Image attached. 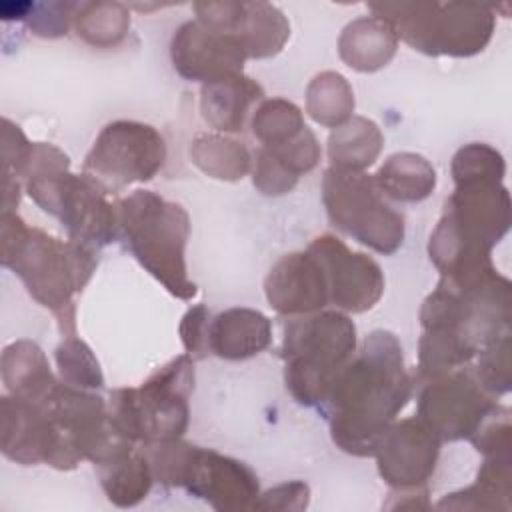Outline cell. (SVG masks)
Here are the masks:
<instances>
[{"label":"cell","instance_id":"obj_19","mask_svg":"<svg viewBox=\"0 0 512 512\" xmlns=\"http://www.w3.org/2000/svg\"><path fill=\"white\" fill-rule=\"evenodd\" d=\"M320 160V146L316 136L306 126L298 136L262 146L254 164V186L268 196H280L290 192L300 174L310 172Z\"/></svg>","mask_w":512,"mask_h":512},{"label":"cell","instance_id":"obj_26","mask_svg":"<svg viewBox=\"0 0 512 512\" xmlns=\"http://www.w3.org/2000/svg\"><path fill=\"white\" fill-rule=\"evenodd\" d=\"M374 182L382 196L398 202H420L428 198L436 186L434 166L420 154H392L374 174Z\"/></svg>","mask_w":512,"mask_h":512},{"label":"cell","instance_id":"obj_35","mask_svg":"<svg viewBox=\"0 0 512 512\" xmlns=\"http://www.w3.org/2000/svg\"><path fill=\"white\" fill-rule=\"evenodd\" d=\"M208 322H210V314L202 304L190 308L184 314L180 324V336L190 356L202 358L208 354Z\"/></svg>","mask_w":512,"mask_h":512},{"label":"cell","instance_id":"obj_28","mask_svg":"<svg viewBox=\"0 0 512 512\" xmlns=\"http://www.w3.org/2000/svg\"><path fill=\"white\" fill-rule=\"evenodd\" d=\"M194 164L218 180H238L248 174L252 158L242 142L220 134H202L190 146Z\"/></svg>","mask_w":512,"mask_h":512},{"label":"cell","instance_id":"obj_16","mask_svg":"<svg viewBox=\"0 0 512 512\" xmlns=\"http://www.w3.org/2000/svg\"><path fill=\"white\" fill-rule=\"evenodd\" d=\"M308 250L320 260L330 302L346 312L370 310L384 292V276L380 266L362 252H352L332 234L314 238Z\"/></svg>","mask_w":512,"mask_h":512},{"label":"cell","instance_id":"obj_4","mask_svg":"<svg viewBox=\"0 0 512 512\" xmlns=\"http://www.w3.org/2000/svg\"><path fill=\"white\" fill-rule=\"evenodd\" d=\"M454 184L428 244L430 260L442 274L492 266L490 250L510 228V194L502 180Z\"/></svg>","mask_w":512,"mask_h":512},{"label":"cell","instance_id":"obj_2","mask_svg":"<svg viewBox=\"0 0 512 512\" xmlns=\"http://www.w3.org/2000/svg\"><path fill=\"white\" fill-rule=\"evenodd\" d=\"M412 394L402 346L392 332L374 330L356 358L338 372L324 410L334 444L354 456H372L376 440Z\"/></svg>","mask_w":512,"mask_h":512},{"label":"cell","instance_id":"obj_30","mask_svg":"<svg viewBox=\"0 0 512 512\" xmlns=\"http://www.w3.org/2000/svg\"><path fill=\"white\" fill-rule=\"evenodd\" d=\"M306 128L302 112L284 98L264 100L252 116V134L262 146H272L298 136Z\"/></svg>","mask_w":512,"mask_h":512},{"label":"cell","instance_id":"obj_11","mask_svg":"<svg viewBox=\"0 0 512 512\" xmlns=\"http://www.w3.org/2000/svg\"><path fill=\"white\" fill-rule=\"evenodd\" d=\"M26 190L44 212L60 218L72 240L106 246L116 238L118 212L88 174H70L68 166L50 168L28 176Z\"/></svg>","mask_w":512,"mask_h":512},{"label":"cell","instance_id":"obj_15","mask_svg":"<svg viewBox=\"0 0 512 512\" xmlns=\"http://www.w3.org/2000/svg\"><path fill=\"white\" fill-rule=\"evenodd\" d=\"M440 454V438L416 416L392 422L376 440L372 456L392 490L426 486Z\"/></svg>","mask_w":512,"mask_h":512},{"label":"cell","instance_id":"obj_1","mask_svg":"<svg viewBox=\"0 0 512 512\" xmlns=\"http://www.w3.org/2000/svg\"><path fill=\"white\" fill-rule=\"evenodd\" d=\"M510 290V280L494 266L444 274L420 310V376L464 366L510 332Z\"/></svg>","mask_w":512,"mask_h":512},{"label":"cell","instance_id":"obj_24","mask_svg":"<svg viewBox=\"0 0 512 512\" xmlns=\"http://www.w3.org/2000/svg\"><path fill=\"white\" fill-rule=\"evenodd\" d=\"M2 380L12 396L32 402L42 400L58 382L50 372L44 352L30 340H18L4 348Z\"/></svg>","mask_w":512,"mask_h":512},{"label":"cell","instance_id":"obj_25","mask_svg":"<svg viewBox=\"0 0 512 512\" xmlns=\"http://www.w3.org/2000/svg\"><path fill=\"white\" fill-rule=\"evenodd\" d=\"M340 58L354 70L374 72L396 52V34L382 18L352 22L340 36Z\"/></svg>","mask_w":512,"mask_h":512},{"label":"cell","instance_id":"obj_17","mask_svg":"<svg viewBox=\"0 0 512 512\" xmlns=\"http://www.w3.org/2000/svg\"><path fill=\"white\" fill-rule=\"evenodd\" d=\"M246 54L226 34L186 22L172 38V62L180 76L204 84L242 74Z\"/></svg>","mask_w":512,"mask_h":512},{"label":"cell","instance_id":"obj_3","mask_svg":"<svg viewBox=\"0 0 512 512\" xmlns=\"http://www.w3.org/2000/svg\"><path fill=\"white\" fill-rule=\"evenodd\" d=\"M94 246L58 240L40 228H28L14 212L2 214V264L14 270L30 296L50 308L64 336H74V300L96 268Z\"/></svg>","mask_w":512,"mask_h":512},{"label":"cell","instance_id":"obj_9","mask_svg":"<svg viewBox=\"0 0 512 512\" xmlns=\"http://www.w3.org/2000/svg\"><path fill=\"white\" fill-rule=\"evenodd\" d=\"M372 8L396 36L432 56L478 54L494 30V16L482 4H382Z\"/></svg>","mask_w":512,"mask_h":512},{"label":"cell","instance_id":"obj_31","mask_svg":"<svg viewBox=\"0 0 512 512\" xmlns=\"http://www.w3.org/2000/svg\"><path fill=\"white\" fill-rule=\"evenodd\" d=\"M56 364L62 376V382L76 388H102L104 378L100 364L94 358L92 350L78 338L66 336L56 348Z\"/></svg>","mask_w":512,"mask_h":512},{"label":"cell","instance_id":"obj_12","mask_svg":"<svg viewBox=\"0 0 512 512\" xmlns=\"http://www.w3.org/2000/svg\"><path fill=\"white\" fill-rule=\"evenodd\" d=\"M166 160L160 132L134 120H116L102 128L84 160V174L106 192L156 176Z\"/></svg>","mask_w":512,"mask_h":512},{"label":"cell","instance_id":"obj_5","mask_svg":"<svg viewBox=\"0 0 512 512\" xmlns=\"http://www.w3.org/2000/svg\"><path fill=\"white\" fill-rule=\"evenodd\" d=\"M118 228L134 258L170 294L190 300L196 284L186 272V242L190 236L188 212L156 192L136 190L118 200Z\"/></svg>","mask_w":512,"mask_h":512},{"label":"cell","instance_id":"obj_20","mask_svg":"<svg viewBox=\"0 0 512 512\" xmlns=\"http://www.w3.org/2000/svg\"><path fill=\"white\" fill-rule=\"evenodd\" d=\"M270 320L252 308H230L208 322V354L226 360H244L268 348Z\"/></svg>","mask_w":512,"mask_h":512},{"label":"cell","instance_id":"obj_36","mask_svg":"<svg viewBox=\"0 0 512 512\" xmlns=\"http://www.w3.org/2000/svg\"><path fill=\"white\" fill-rule=\"evenodd\" d=\"M388 510H426L428 502V486L410 488V490H392L390 500L384 504Z\"/></svg>","mask_w":512,"mask_h":512},{"label":"cell","instance_id":"obj_8","mask_svg":"<svg viewBox=\"0 0 512 512\" xmlns=\"http://www.w3.org/2000/svg\"><path fill=\"white\" fill-rule=\"evenodd\" d=\"M192 388V356L182 354L154 372L140 388L114 390L108 414L116 430L132 442L174 440L188 426V396Z\"/></svg>","mask_w":512,"mask_h":512},{"label":"cell","instance_id":"obj_10","mask_svg":"<svg viewBox=\"0 0 512 512\" xmlns=\"http://www.w3.org/2000/svg\"><path fill=\"white\" fill-rule=\"evenodd\" d=\"M322 200L330 222L364 246L392 254L404 240V218L390 208L374 176L328 168L322 180Z\"/></svg>","mask_w":512,"mask_h":512},{"label":"cell","instance_id":"obj_34","mask_svg":"<svg viewBox=\"0 0 512 512\" xmlns=\"http://www.w3.org/2000/svg\"><path fill=\"white\" fill-rule=\"evenodd\" d=\"M310 504V488L302 480H292L278 484L262 494H258L252 510H282L300 512Z\"/></svg>","mask_w":512,"mask_h":512},{"label":"cell","instance_id":"obj_27","mask_svg":"<svg viewBox=\"0 0 512 512\" xmlns=\"http://www.w3.org/2000/svg\"><path fill=\"white\" fill-rule=\"evenodd\" d=\"M380 128L362 116H352L342 126L334 128L328 138V156L332 168L362 172L372 166L382 150Z\"/></svg>","mask_w":512,"mask_h":512},{"label":"cell","instance_id":"obj_18","mask_svg":"<svg viewBox=\"0 0 512 512\" xmlns=\"http://www.w3.org/2000/svg\"><path fill=\"white\" fill-rule=\"evenodd\" d=\"M264 290L270 306L286 316L314 314L330 302L324 268L310 250L282 256L268 272Z\"/></svg>","mask_w":512,"mask_h":512},{"label":"cell","instance_id":"obj_32","mask_svg":"<svg viewBox=\"0 0 512 512\" xmlns=\"http://www.w3.org/2000/svg\"><path fill=\"white\" fill-rule=\"evenodd\" d=\"M506 164L502 154L488 144H466L452 158L454 182L464 180H502Z\"/></svg>","mask_w":512,"mask_h":512},{"label":"cell","instance_id":"obj_29","mask_svg":"<svg viewBox=\"0 0 512 512\" xmlns=\"http://www.w3.org/2000/svg\"><path fill=\"white\" fill-rule=\"evenodd\" d=\"M306 110L318 124L338 128L352 118L354 92L344 76L322 72L308 86Z\"/></svg>","mask_w":512,"mask_h":512},{"label":"cell","instance_id":"obj_14","mask_svg":"<svg viewBox=\"0 0 512 512\" xmlns=\"http://www.w3.org/2000/svg\"><path fill=\"white\" fill-rule=\"evenodd\" d=\"M2 452L18 464H48L72 470L80 464L50 414L42 404L18 398H2Z\"/></svg>","mask_w":512,"mask_h":512},{"label":"cell","instance_id":"obj_13","mask_svg":"<svg viewBox=\"0 0 512 512\" xmlns=\"http://www.w3.org/2000/svg\"><path fill=\"white\" fill-rule=\"evenodd\" d=\"M498 408L494 396L466 370L454 368L426 378L418 398V418L440 438H470Z\"/></svg>","mask_w":512,"mask_h":512},{"label":"cell","instance_id":"obj_23","mask_svg":"<svg viewBox=\"0 0 512 512\" xmlns=\"http://www.w3.org/2000/svg\"><path fill=\"white\" fill-rule=\"evenodd\" d=\"M96 468L106 498L118 508H132L140 504L154 482L146 452H138L134 444L96 464Z\"/></svg>","mask_w":512,"mask_h":512},{"label":"cell","instance_id":"obj_6","mask_svg":"<svg viewBox=\"0 0 512 512\" xmlns=\"http://www.w3.org/2000/svg\"><path fill=\"white\" fill-rule=\"evenodd\" d=\"M356 350V326L342 312H314L284 328V380L306 406H324L338 372Z\"/></svg>","mask_w":512,"mask_h":512},{"label":"cell","instance_id":"obj_33","mask_svg":"<svg viewBox=\"0 0 512 512\" xmlns=\"http://www.w3.org/2000/svg\"><path fill=\"white\" fill-rule=\"evenodd\" d=\"M474 376L492 396L510 390V332L500 334L478 352Z\"/></svg>","mask_w":512,"mask_h":512},{"label":"cell","instance_id":"obj_22","mask_svg":"<svg viewBox=\"0 0 512 512\" xmlns=\"http://www.w3.org/2000/svg\"><path fill=\"white\" fill-rule=\"evenodd\" d=\"M264 96L258 82L242 74L202 86L200 110L204 120L220 132H242L250 106Z\"/></svg>","mask_w":512,"mask_h":512},{"label":"cell","instance_id":"obj_7","mask_svg":"<svg viewBox=\"0 0 512 512\" xmlns=\"http://www.w3.org/2000/svg\"><path fill=\"white\" fill-rule=\"evenodd\" d=\"M154 480L180 486L218 512L252 510L260 484L250 466L180 438L146 444L144 448Z\"/></svg>","mask_w":512,"mask_h":512},{"label":"cell","instance_id":"obj_21","mask_svg":"<svg viewBox=\"0 0 512 512\" xmlns=\"http://www.w3.org/2000/svg\"><path fill=\"white\" fill-rule=\"evenodd\" d=\"M438 510H504L512 508V454H488L478 470L476 482L446 494Z\"/></svg>","mask_w":512,"mask_h":512}]
</instances>
